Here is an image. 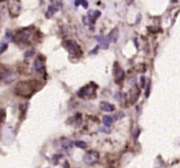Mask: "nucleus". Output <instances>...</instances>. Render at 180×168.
Instances as JSON below:
<instances>
[{"label": "nucleus", "mask_w": 180, "mask_h": 168, "mask_svg": "<svg viewBox=\"0 0 180 168\" xmlns=\"http://www.w3.org/2000/svg\"><path fill=\"white\" fill-rule=\"evenodd\" d=\"M15 89H16L17 95H19L21 97H26V98L31 96L35 93V90H36L35 86L30 81H20V83H18L16 85Z\"/></svg>", "instance_id": "obj_1"}, {"label": "nucleus", "mask_w": 180, "mask_h": 168, "mask_svg": "<svg viewBox=\"0 0 180 168\" xmlns=\"http://www.w3.org/2000/svg\"><path fill=\"white\" fill-rule=\"evenodd\" d=\"M35 29L34 28H25V29L18 31L15 36V41L20 42V43H28L30 42V39L34 36Z\"/></svg>", "instance_id": "obj_2"}, {"label": "nucleus", "mask_w": 180, "mask_h": 168, "mask_svg": "<svg viewBox=\"0 0 180 168\" xmlns=\"http://www.w3.org/2000/svg\"><path fill=\"white\" fill-rule=\"evenodd\" d=\"M62 46L67 49V51L69 54H71L73 56H77V57H80V56L82 55V50H81V48L80 46L75 41V40H65L62 42Z\"/></svg>", "instance_id": "obj_3"}, {"label": "nucleus", "mask_w": 180, "mask_h": 168, "mask_svg": "<svg viewBox=\"0 0 180 168\" xmlns=\"http://www.w3.org/2000/svg\"><path fill=\"white\" fill-rule=\"evenodd\" d=\"M91 86H92V84L87 85V86L82 87V88L77 93V95H78L80 98H82V99H88L90 97L95 96V93H96V86H95V85H93V87H91Z\"/></svg>", "instance_id": "obj_4"}, {"label": "nucleus", "mask_w": 180, "mask_h": 168, "mask_svg": "<svg viewBox=\"0 0 180 168\" xmlns=\"http://www.w3.org/2000/svg\"><path fill=\"white\" fill-rule=\"evenodd\" d=\"M84 160L87 165H95L96 163H98V160H99V154H98V151L96 150L88 151V153L84 155Z\"/></svg>", "instance_id": "obj_5"}, {"label": "nucleus", "mask_w": 180, "mask_h": 168, "mask_svg": "<svg viewBox=\"0 0 180 168\" xmlns=\"http://www.w3.org/2000/svg\"><path fill=\"white\" fill-rule=\"evenodd\" d=\"M15 79V74L10 70H4L0 71V81L4 84H9Z\"/></svg>", "instance_id": "obj_6"}, {"label": "nucleus", "mask_w": 180, "mask_h": 168, "mask_svg": "<svg viewBox=\"0 0 180 168\" xmlns=\"http://www.w3.org/2000/svg\"><path fill=\"white\" fill-rule=\"evenodd\" d=\"M34 68L37 72L45 75V61L42 60V57H38V58L35 60Z\"/></svg>", "instance_id": "obj_7"}, {"label": "nucleus", "mask_w": 180, "mask_h": 168, "mask_svg": "<svg viewBox=\"0 0 180 168\" xmlns=\"http://www.w3.org/2000/svg\"><path fill=\"white\" fill-rule=\"evenodd\" d=\"M115 78H116L117 83H120L125 78V71L122 70L121 67L118 63H115Z\"/></svg>", "instance_id": "obj_8"}, {"label": "nucleus", "mask_w": 180, "mask_h": 168, "mask_svg": "<svg viewBox=\"0 0 180 168\" xmlns=\"http://www.w3.org/2000/svg\"><path fill=\"white\" fill-rule=\"evenodd\" d=\"M97 41L100 43V47L104 48V49H107L109 47V43H110V39L108 37H105V36H97L96 37Z\"/></svg>", "instance_id": "obj_9"}, {"label": "nucleus", "mask_w": 180, "mask_h": 168, "mask_svg": "<svg viewBox=\"0 0 180 168\" xmlns=\"http://www.w3.org/2000/svg\"><path fill=\"white\" fill-rule=\"evenodd\" d=\"M100 15H101V13L99 11V10H90V11L88 13L89 22H90V24H93L98 18L100 17Z\"/></svg>", "instance_id": "obj_10"}, {"label": "nucleus", "mask_w": 180, "mask_h": 168, "mask_svg": "<svg viewBox=\"0 0 180 168\" xmlns=\"http://www.w3.org/2000/svg\"><path fill=\"white\" fill-rule=\"evenodd\" d=\"M100 109L102 111H107V113H111L115 110V106L110 104L108 101H101L100 102Z\"/></svg>", "instance_id": "obj_11"}, {"label": "nucleus", "mask_w": 180, "mask_h": 168, "mask_svg": "<svg viewBox=\"0 0 180 168\" xmlns=\"http://www.w3.org/2000/svg\"><path fill=\"white\" fill-rule=\"evenodd\" d=\"M72 141L71 140H69L68 138H62L61 139V147H62V149H65V150H70L72 147Z\"/></svg>", "instance_id": "obj_12"}, {"label": "nucleus", "mask_w": 180, "mask_h": 168, "mask_svg": "<svg viewBox=\"0 0 180 168\" xmlns=\"http://www.w3.org/2000/svg\"><path fill=\"white\" fill-rule=\"evenodd\" d=\"M57 11H58V8H57V7H54V4H51V6H49V7H48V9H47L46 17L47 18H51L54 15V13H57Z\"/></svg>", "instance_id": "obj_13"}, {"label": "nucleus", "mask_w": 180, "mask_h": 168, "mask_svg": "<svg viewBox=\"0 0 180 168\" xmlns=\"http://www.w3.org/2000/svg\"><path fill=\"white\" fill-rule=\"evenodd\" d=\"M118 29H113L110 34H109L108 38L110 39V41H113V42H116L118 40Z\"/></svg>", "instance_id": "obj_14"}, {"label": "nucleus", "mask_w": 180, "mask_h": 168, "mask_svg": "<svg viewBox=\"0 0 180 168\" xmlns=\"http://www.w3.org/2000/svg\"><path fill=\"white\" fill-rule=\"evenodd\" d=\"M102 122H104V125L105 126H111L113 122V118L111 116H105V117L102 118Z\"/></svg>", "instance_id": "obj_15"}, {"label": "nucleus", "mask_w": 180, "mask_h": 168, "mask_svg": "<svg viewBox=\"0 0 180 168\" xmlns=\"http://www.w3.org/2000/svg\"><path fill=\"white\" fill-rule=\"evenodd\" d=\"M73 144H75L78 148H81V149H84V148L87 147V144L84 143V141H82V140H76Z\"/></svg>", "instance_id": "obj_16"}, {"label": "nucleus", "mask_w": 180, "mask_h": 168, "mask_svg": "<svg viewBox=\"0 0 180 168\" xmlns=\"http://www.w3.org/2000/svg\"><path fill=\"white\" fill-rule=\"evenodd\" d=\"M52 2H54V7L58 8V10L61 9V7H62V1H61V0H52Z\"/></svg>", "instance_id": "obj_17"}, {"label": "nucleus", "mask_w": 180, "mask_h": 168, "mask_svg": "<svg viewBox=\"0 0 180 168\" xmlns=\"http://www.w3.org/2000/svg\"><path fill=\"white\" fill-rule=\"evenodd\" d=\"M155 168H166V165H165V163H163L162 160L160 159L157 161V165H156Z\"/></svg>", "instance_id": "obj_18"}, {"label": "nucleus", "mask_w": 180, "mask_h": 168, "mask_svg": "<svg viewBox=\"0 0 180 168\" xmlns=\"http://www.w3.org/2000/svg\"><path fill=\"white\" fill-rule=\"evenodd\" d=\"M7 48H8V45H7V43H1V46H0V55L4 54V51L6 50Z\"/></svg>", "instance_id": "obj_19"}, {"label": "nucleus", "mask_w": 180, "mask_h": 168, "mask_svg": "<svg viewBox=\"0 0 180 168\" xmlns=\"http://www.w3.org/2000/svg\"><path fill=\"white\" fill-rule=\"evenodd\" d=\"M35 54V50H29V51H26V58H29V57H31V56H34Z\"/></svg>", "instance_id": "obj_20"}, {"label": "nucleus", "mask_w": 180, "mask_h": 168, "mask_svg": "<svg viewBox=\"0 0 180 168\" xmlns=\"http://www.w3.org/2000/svg\"><path fill=\"white\" fill-rule=\"evenodd\" d=\"M140 84H141V87H143V86H145V84H146V78H145L143 76L140 78Z\"/></svg>", "instance_id": "obj_21"}, {"label": "nucleus", "mask_w": 180, "mask_h": 168, "mask_svg": "<svg viewBox=\"0 0 180 168\" xmlns=\"http://www.w3.org/2000/svg\"><path fill=\"white\" fill-rule=\"evenodd\" d=\"M81 4L84 6V8H88V2H87V0H82V2H81Z\"/></svg>", "instance_id": "obj_22"}, {"label": "nucleus", "mask_w": 180, "mask_h": 168, "mask_svg": "<svg viewBox=\"0 0 180 168\" xmlns=\"http://www.w3.org/2000/svg\"><path fill=\"white\" fill-rule=\"evenodd\" d=\"M149 91H150V84H148V87H147L146 97H148V96H149Z\"/></svg>", "instance_id": "obj_23"}, {"label": "nucleus", "mask_w": 180, "mask_h": 168, "mask_svg": "<svg viewBox=\"0 0 180 168\" xmlns=\"http://www.w3.org/2000/svg\"><path fill=\"white\" fill-rule=\"evenodd\" d=\"M81 2H82V0H76L75 4L76 6H79V4H81Z\"/></svg>", "instance_id": "obj_24"}, {"label": "nucleus", "mask_w": 180, "mask_h": 168, "mask_svg": "<svg viewBox=\"0 0 180 168\" xmlns=\"http://www.w3.org/2000/svg\"><path fill=\"white\" fill-rule=\"evenodd\" d=\"M4 1H6V0H0V2H4Z\"/></svg>", "instance_id": "obj_25"}]
</instances>
